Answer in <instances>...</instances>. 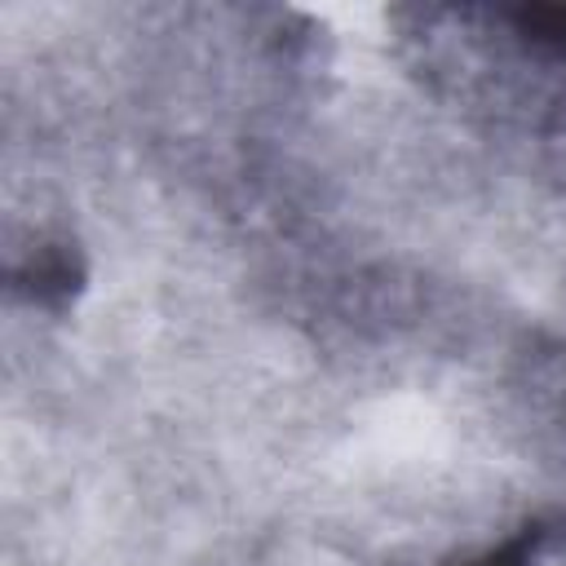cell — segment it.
I'll use <instances>...</instances> for the list:
<instances>
[{
	"label": "cell",
	"instance_id": "6da1fadb",
	"mask_svg": "<svg viewBox=\"0 0 566 566\" xmlns=\"http://www.w3.org/2000/svg\"><path fill=\"white\" fill-rule=\"evenodd\" d=\"M31 287L40 292V296H53V292H71L75 287V265H71V256H62V252H44V256H35L31 261Z\"/></svg>",
	"mask_w": 566,
	"mask_h": 566
}]
</instances>
